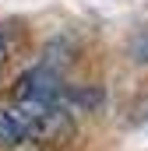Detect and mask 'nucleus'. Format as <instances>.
I'll return each mask as SVG.
<instances>
[{"label":"nucleus","mask_w":148,"mask_h":151,"mask_svg":"<svg viewBox=\"0 0 148 151\" xmlns=\"http://www.w3.org/2000/svg\"><path fill=\"white\" fill-rule=\"evenodd\" d=\"M28 144L21 116L14 113V106H0V148H21Z\"/></svg>","instance_id":"nucleus-3"},{"label":"nucleus","mask_w":148,"mask_h":151,"mask_svg":"<svg viewBox=\"0 0 148 151\" xmlns=\"http://www.w3.org/2000/svg\"><path fill=\"white\" fill-rule=\"evenodd\" d=\"M127 53H131V63H141V67H148V28H141L138 35L131 39Z\"/></svg>","instance_id":"nucleus-4"},{"label":"nucleus","mask_w":148,"mask_h":151,"mask_svg":"<svg viewBox=\"0 0 148 151\" xmlns=\"http://www.w3.org/2000/svg\"><path fill=\"white\" fill-rule=\"evenodd\" d=\"M64 91H67L64 74L39 63V67H28L14 77L11 106H64Z\"/></svg>","instance_id":"nucleus-2"},{"label":"nucleus","mask_w":148,"mask_h":151,"mask_svg":"<svg viewBox=\"0 0 148 151\" xmlns=\"http://www.w3.org/2000/svg\"><path fill=\"white\" fill-rule=\"evenodd\" d=\"M7 56H11V46H7V39H4V32H0V70L7 67Z\"/></svg>","instance_id":"nucleus-5"},{"label":"nucleus","mask_w":148,"mask_h":151,"mask_svg":"<svg viewBox=\"0 0 148 151\" xmlns=\"http://www.w3.org/2000/svg\"><path fill=\"white\" fill-rule=\"evenodd\" d=\"M14 113L21 116L25 137L42 148H64L78 134V116L64 106H14Z\"/></svg>","instance_id":"nucleus-1"}]
</instances>
